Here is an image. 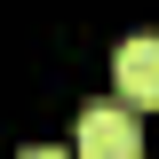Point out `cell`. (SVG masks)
<instances>
[{"instance_id":"cell-1","label":"cell","mask_w":159,"mask_h":159,"mask_svg":"<svg viewBox=\"0 0 159 159\" xmlns=\"http://www.w3.org/2000/svg\"><path fill=\"white\" fill-rule=\"evenodd\" d=\"M135 151H143V127H135L127 103L96 96L88 111H80V159H135Z\"/></svg>"},{"instance_id":"cell-2","label":"cell","mask_w":159,"mask_h":159,"mask_svg":"<svg viewBox=\"0 0 159 159\" xmlns=\"http://www.w3.org/2000/svg\"><path fill=\"white\" fill-rule=\"evenodd\" d=\"M111 72H119L127 111H135V103H159V32H127L119 56H111Z\"/></svg>"},{"instance_id":"cell-3","label":"cell","mask_w":159,"mask_h":159,"mask_svg":"<svg viewBox=\"0 0 159 159\" xmlns=\"http://www.w3.org/2000/svg\"><path fill=\"white\" fill-rule=\"evenodd\" d=\"M16 159H64V151H56V143H24Z\"/></svg>"}]
</instances>
